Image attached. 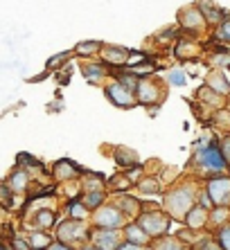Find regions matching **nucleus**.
<instances>
[{"label": "nucleus", "mask_w": 230, "mask_h": 250, "mask_svg": "<svg viewBox=\"0 0 230 250\" xmlns=\"http://www.w3.org/2000/svg\"><path fill=\"white\" fill-rule=\"evenodd\" d=\"M196 185L194 183H181V185H174L169 192L162 198V209H165L169 219H179V221H185V216L192 208L196 205Z\"/></svg>", "instance_id": "f257e3e1"}, {"label": "nucleus", "mask_w": 230, "mask_h": 250, "mask_svg": "<svg viewBox=\"0 0 230 250\" xmlns=\"http://www.w3.org/2000/svg\"><path fill=\"white\" fill-rule=\"evenodd\" d=\"M194 163L201 171H207V174H224L228 169V163L226 158L221 156V149H219L217 142H203V145L196 146L194 151Z\"/></svg>", "instance_id": "f03ea898"}, {"label": "nucleus", "mask_w": 230, "mask_h": 250, "mask_svg": "<svg viewBox=\"0 0 230 250\" xmlns=\"http://www.w3.org/2000/svg\"><path fill=\"white\" fill-rule=\"evenodd\" d=\"M165 95H167V88L158 77H140V83H138V88H136L138 104L151 108V113H154L156 108L165 102Z\"/></svg>", "instance_id": "7ed1b4c3"}, {"label": "nucleus", "mask_w": 230, "mask_h": 250, "mask_svg": "<svg viewBox=\"0 0 230 250\" xmlns=\"http://www.w3.org/2000/svg\"><path fill=\"white\" fill-rule=\"evenodd\" d=\"M136 223L149 234L151 241H158V239L167 237L172 219H169V214H167L165 209H161V212H151V214H140L136 219Z\"/></svg>", "instance_id": "20e7f679"}, {"label": "nucleus", "mask_w": 230, "mask_h": 250, "mask_svg": "<svg viewBox=\"0 0 230 250\" xmlns=\"http://www.w3.org/2000/svg\"><path fill=\"white\" fill-rule=\"evenodd\" d=\"M92 223L99 230H124L127 216L122 214V209L117 205H102L99 209L92 212Z\"/></svg>", "instance_id": "39448f33"}, {"label": "nucleus", "mask_w": 230, "mask_h": 250, "mask_svg": "<svg viewBox=\"0 0 230 250\" xmlns=\"http://www.w3.org/2000/svg\"><path fill=\"white\" fill-rule=\"evenodd\" d=\"M203 192L210 196L214 208H230V176H210Z\"/></svg>", "instance_id": "423d86ee"}, {"label": "nucleus", "mask_w": 230, "mask_h": 250, "mask_svg": "<svg viewBox=\"0 0 230 250\" xmlns=\"http://www.w3.org/2000/svg\"><path fill=\"white\" fill-rule=\"evenodd\" d=\"M179 27L192 39V36L203 34L207 29V23H206V18H203L201 9L196 5H192V7H185V9L179 12Z\"/></svg>", "instance_id": "0eeeda50"}, {"label": "nucleus", "mask_w": 230, "mask_h": 250, "mask_svg": "<svg viewBox=\"0 0 230 250\" xmlns=\"http://www.w3.org/2000/svg\"><path fill=\"white\" fill-rule=\"evenodd\" d=\"M57 237L61 244L70 246L75 244V241H84V239H91V230L86 228V221H64L61 226L57 228Z\"/></svg>", "instance_id": "6e6552de"}, {"label": "nucleus", "mask_w": 230, "mask_h": 250, "mask_svg": "<svg viewBox=\"0 0 230 250\" xmlns=\"http://www.w3.org/2000/svg\"><path fill=\"white\" fill-rule=\"evenodd\" d=\"M106 97H109L115 106H120V108H133V106L138 104L136 93H131L129 88H124L117 79H111V82L106 83Z\"/></svg>", "instance_id": "1a4fd4ad"}, {"label": "nucleus", "mask_w": 230, "mask_h": 250, "mask_svg": "<svg viewBox=\"0 0 230 250\" xmlns=\"http://www.w3.org/2000/svg\"><path fill=\"white\" fill-rule=\"evenodd\" d=\"M99 57H102V63L109 65V68L127 70L129 59H131V50H129V47H122V45H104Z\"/></svg>", "instance_id": "9d476101"}, {"label": "nucleus", "mask_w": 230, "mask_h": 250, "mask_svg": "<svg viewBox=\"0 0 230 250\" xmlns=\"http://www.w3.org/2000/svg\"><path fill=\"white\" fill-rule=\"evenodd\" d=\"M91 241L97 250H117L122 244V230H91Z\"/></svg>", "instance_id": "9b49d317"}, {"label": "nucleus", "mask_w": 230, "mask_h": 250, "mask_svg": "<svg viewBox=\"0 0 230 250\" xmlns=\"http://www.w3.org/2000/svg\"><path fill=\"white\" fill-rule=\"evenodd\" d=\"M185 226H187V230L190 232H201V230H206L207 226H210V209H206L203 205L196 203L194 208L187 212V216H185Z\"/></svg>", "instance_id": "f8f14e48"}, {"label": "nucleus", "mask_w": 230, "mask_h": 250, "mask_svg": "<svg viewBox=\"0 0 230 250\" xmlns=\"http://www.w3.org/2000/svg\"><path fill=\"white\" fill-rule=\"evenodd\" d=\"M109 65H104L102 61H84L81 63V75L86 77V82L92 86H99L104 83V79L109 77Z\"/></svg>", "instance_id": "ddd939ff"}, {"label": "nucleus", "mask_w": 230, "mask_h": 250, "mask_svg": "<svg viewBox=\"0 0 230 250\" xmlns=\"http://www.w3.org/2000/svg\"><path fill=\"white\" fill-rule=\"evenodd\" d=\"M206 86L210 90H214L217 95H221V97H226V99L230 97V82H228V77L224 75V70H219V68L210 70L206 75Z\"/></svg>", "instance_id": "4468645a"}, {"label": "nucleus", "mask_w": 230, "mask_h": 250, "mask_svg": "<svg viewBox=\"0 0 230 250\" xmlns=\"http://www.w3.org/2000/svg\"><path fill=\"white\" fill-rule=\"evenodd\" d=\"M201 50H203V47L199 45L194 39H190V36L179 39V41H176V45H174V54H176V59H179V61H192V59H196L199 54H201Z\"/></svg>", "instance_id": "2eb2a0df"}, {"label": "nucleus", "mask_w": 230, "mask_h": 250, "mask_svg": "<svg viewBox=\"0 0 230 250\" xmlns=\"http://www.w3.org/2000/svg\"><path fill=\"white\" fill-rule=\"evenodd\" d=\"M196 99H199V104H203V106H207V108H212L214 113L217 111H221V108H226L228 106V99L226 97H221V95H217L214 90H210V88L203 83L199 90H196Z\"/></svg>", "instance_id": "dca6fc26"}, {"label": "nucleus", "mask_w": 230, "mask_h": 250, "mask_svg": "<svg viewBox=\"0 0 230 250\" xmlns=\"http://www.w3.org/2000/svg\"><path fill=\"white\" fill-rule=\"evenodd\" d=\"M115 205L122 209V214L127 216V219H138L142 214V201L136 196H129V194H120Z\"/></svg>", "instance_id": "f3484780"}, {"label": "nucleus", "mask_w": 230, "mask_h": 250, "mask_svg": "<svg viewBox=\"0 0 230 250\" xmlns=\"http://www.w3.org/2000/svg\"><path fill=\"white\" fill-rule=\"evenodd\" d=\"M122 237H124V241H129V244L142 246V248L151 246L149 234L144 232V230H142V228H140L136 221H131V223H127V226H124V230H122Z\"/></svg>", "instance_id": "a211bd4d"}, {"label": "nucleus", "mask_w": 230, "mask_h": 250, "mask_svg": "<svg viewBox=\"0 0 230 250\" xmlns=\"http://www.w3.org/2000/svg\"><path fill=\"white\" fill-rule=\"evenodd\" d=\"M199 9H201V14H203V18H206V23H207V27H219V25L224 23L226 18V12L221 9V7H217V5H210V2H199Z\"/></svg>", "instance_id": "6ab92c4d"}, {"label": "nucleus", "mask_w": 230, "mask_h": 250, "mask_svg": "<svg viewBox=\"0 0 230 250\" xmlns=\"http://www.w3.org/2000/svg\"><path fill=\"white\" fill-rule=\"evenodd\" d=\"M113 158H115V163L120 165V167H124L127 171L140 165L138 153L133 151V149H129V146H115V149H113Z\"/></svg>", "instance_id": "aec40b11"}, {"label": "nucleus", "mask_w": 230, "mask_h": 250, "mask_svg": "<svg viewBox=\"0 0 230 250\" xmlns=\"http://www.w3.org/2000/svg\"><path fill=\"white\" fill-rule=\"evenodd\" d=\"M81 176L79 167H77L75 163H70V160H59L57 165H54V178L61 183L66 181H77Z\"/></svg>", "instance_id": "412c9836"}, {"label": "nucleus", "mask_w": 230, "mask_h": 250, "mask_svg": "<svg viewBox=\"0 0 230 250\" xmlns=\"http://www.w3.org/2000/svg\"><path fill=\"white\" fill-rule=\"evenodd\" d=\"M151 248H154V250H190V246L185 244V241H181L179 237L167 234V237L154 241V244H151Z\"/></svg>", "instance_id": "4be33fe9"}, {"label": "nucleus", "mask_w": 230, "mask_h": 250, "mask_svg": "<svg viewBox=\"0 0 230 250\" xmlns=\"http://www.w3.org/2000/svg\"><path fill=\"white\" fill-rule=\"evenodd\" d=\"M140 189L142 194H149V196H156V194H161L162 192V183H161V178L158 176H154V174H149V176H144L142 181L136 185Z\"/></svg>", "instance_id": "5701e85b"}, {"label": "nucleus", "mask_w": 230, "mask_h": 250, "mask_svg": "<svg viewBox=\"0 0 230 250\" xmlns=\"http://www.w3.org/2000/svg\"><path fill=\"white\" fill-rule=\"evenodd\" d=\"M81 185H84V194L91 192H106V181L102 178V174H88L81 178Z\"/></svg>", "instance_id": "b1692460"}, {"label": "nucleus", "mask_w": 230, "mask_h": 250, "mask_svg": "<svg viewBox=\"0 0 230 250\" xmlns=\"http://www.w3.org/2000/svg\"><path fill=\"white\" fill-rule=\"evenodd\" d=\"M102 47H104V43H99V41H81V43H77L75 54L77 57H95V54L102 52Z\"/></svg>", "instance_id": "393cba45"}, {"label": "nucleus", "mask_w": 230, "mask_h": 250, "mask_svg": "<svg viewBox=\"0 0 230 250\" xmlns=\"http://www.w3.org/2000/svg\"><path fill=\"white\" fill-rule=\"evenodd\" d=\"M230 223V208H214L210 209V226L212 228H224Z\"/></svg>", "instance_id": "a878e982"}, {"label": "nucleus", "mask_w": 230, "mask_h": 250, "mask_svg": "<svg viewBox=\"0 0 230 250\" xmlns=\"http://www.w3.org/2000/svg\"><path fill=\"white\" fill-rule=\"evenodd\" d=\"M129 187H133V183L129 181L127 174H115L113 178L106 181V189H111V192H127Z\"/></svg>", "instance_id": "bb28decb"}, {"label": "nucleus", "mask_w": 230, "mask_h": 250, "mask_svg": "<svg viewBox=\"0 0 230 250\" xmlns=\"http://www.w3.org/2000/svg\"><path fill=\"white\" fill-rule=\"evenodd\" d=\"M165 82L169 83V86H185V83H187V72H185V68H181V65L169 68L165 75Z\"/></svg>", "instance_id": "cd10ccee"}, {"label": "nucleus", "mask_w": 230, "mask_h": 250, "mask_svg": "<svg viewBox=\"0 0 230 250\" xmlns=\"http://www.w3.org/2000/svg\"><path fill=\"white\" fill-rule=\"evenodd\" d=\"M68 212H70V219H72V221H86L88 214H91V209L81 203V201H72V203L68 205Z\"/></svg>", "instance_id": "c85d7f7f"}, {"label": "nucleus", "mask_w": 230, "mask_h": 250, "mask_svg": "<svg viewBox=\"0 0 230 250\" xmlns=\"http://www.w3.org/2000/svg\"><path fill=\"white\" fill-rule=\"evenodd\" d=\"M212 120H214V126L224 131V135H230V108H228V106L214 113Z\"/></svg>", "instance_id": "c756f323"}, {"label": "nucleus", "mask_w": 230, "mask_h": 250, "mask_svg": "<svg viewBox=\"0 0 230 250\" xmlns=\"http://www.w3.org/2000/svg\"><path fill=\"white\" fill-rule=\"evenodd\" d=\"M106 201V192H91V194H84V201L81 203L86 205L88 209H99Z\"/></svg>", "instance_id": "7c9ffc66"}, {"label": "nucleus", "mask_w": 230, "mask_h": 250, "mask_svg": "<svg viewBox=\"0 0 230 250\" xmlns=\"http://www.w3.org/2000/svg\"><path fill=\"white\" fill-rule=\"evenodd\" d=\"M9 187H12V192H23L25 187H27V174H25L23 169H16L9 178Z\"/></svg>", "instance_id": "2f4dec72"}, {"label": "nucleus", "mask_w": 230, "mask_h": 250, "mask_svg": "<svg viewBox=\"0 0 230 250\" xmlns=\"http://www.w3.org/2000/svg\"><path fill=\"white\" fill-rule=\"evenodd\" d=\"M50 246H52V241L46 232H34L29 237V248L32 250H47Z\"/></svg>", "instance_id": "473e14b6"}, {"label": "nucleus", "mask_w": 230, "mask_h": 250, "mask_svg": "<svg viewBox=\"0 0 230 250\" xmlns=\"http://www.w3.org/2000/svg\"><path fill=\"white\" fill-rule=\"evenodd\" d=\"M54 219H57L54 209H39V212H36V226L43 228V230L54 226Z\"/></svg>", "instance_id": "72a5a7b5"}, {"label": "nucleus", "mask_w": 230, "mask_h": 250, "mask_svg": "<svg viewBox=\"0 0 230 250\" xmlns=\"http://www.w3.org/2000/svg\"><path fill=\"white\" fill-rule=\"evenodd\" d=\"M212 36L217 39V41H224V43H230V16L226 18L224 23L219 25L217 29L212 32Z\"/></svg>", "instance_id": "f704fd0d"}, {"label": "nucleus", "mask_w": 230, "mask_h": 250, "mask_svg": "<svg viewBox=\"0 0 230 250\" xmlns=\"http://www.w3.org/2000/svg\"><path fill=\"white\" fill-rule=\"evenodd\" d=\"M214 239L219 241L221 250H230V223L224 226V228H219L217 232H214Z\"/></svg>", "instance_id": "c9c22d12"}, {"label": "nucleus", "mask_w": 230, "mask_h": 250, "mask_svg": "<svg viewBox=\"0 0 230 250\" xmlns=\"http://www.w3.org/2000/svg\"><path fill=\"white\" fill-rule=\"evenodd\" d=\"M199 250H221V246L214 237H206L203 241H199Z\"/></svg>", "instance_id": "e433bc0d"}, {"label": "nucleus", "mask_w": 230, "mask_h": 250, "mask_svg": "<svg viewBox=\"0 0 230 250\" xmlns=\"http://www.w3.org/2000/svg\"><path fill=\"white\" fill-rule=\"evenodd\" d=\"M219 149H221V156L226 158V163H228V167H230V135H224V138H221Z\"/></svg>", "instance_id": "4c0bfd02"}, {"label": "nucleus", "mask_w": 230, "mask_h": 250, "mask_svg": "<svg viewBox=\"0 0 230 250\" xmlns=\"http://www.w3.org/2000/svg\"><path fill=\"white\" fill-rule=\"evenodd\" d=\"M68 57H70V52H61V54H57V57H52L50 61H47V68H50V70L59 68V63H64Z\"/></svg>", "instance_id": "58836bf2"}, {"label": "nucleus", "mask_w": 230, "mask_h": 250, "mask_svg": "<svg viewBox=\"0 0 230 250\" xmlns=\"http://www.w3.org/2000/svg\"><path fill=\"white\" fill-rule=\"evenodd\" d=\"M161 203H149V201H142V214H151V212H161Z\"/></svg>", "instance_id": "ea45409f"}, {"label": "nucleus", "mask_w": 230, "mask_h": 250, "mask_svg": "<svg viewBox=\"0 0 230 250\" xmlns=\"http://www.w3.org/2000/svg\"><path fill=\"white\" fill-rule=\"evenodd\" d=\"M117 250H144V248L142 246H136V244H129V241H122Z\"/></svg>", "instance_id": "a19ab883"}, {"label": "nucleus", "mask_w": 230, "mask_h": 250, "mask_svg": "<svg viewBox=\"0 0 230 250\" xmlns=\"http://www.w3.org/2000/svg\"><path fill=\"white\" fill-rule=\"evenodd\" d=\"M14 246H16V250H32L29 241H23V239H14Z\"/></svg>", "instance_id": "79ce46f5"}, {"label": "nucleus", "mask_w": 230, "mask_h": 250, "mask_svg": "<svg viewBox=\"0 0 230 250\" xmlns=\"http://www.w3.org/2000/svg\"><path fill=\"white\" fill-rule=\"evenodd\" d=\"M47 250H72V248H70V246H66V244H61V241H57V244H52Z\"/></svg>", "instance_id": "37998d69"}, {"label": "nucleus", "mask_w": 230, "mask_h": 250, "mask_svg": "<svg viewBox=\"0 0 230 250\" xmlns=\"http://www.w3.org/2000/svg\"><path fill=\"white\" fill-rule=\"evenodd\" d=\"M81 250H97V248H95V246H84Z\"/></svg>", "instance_id": "c03bdc74"}, {"label": "nucleus", "mask_w": 230, "mask_h": 250, "mask_svg": "<svg viewBox=\"0 0 230 250\" xmlns=\"http://www.w3.org/2000/svg\"><path fill=\"white\" fill-rule=\"evenodd\" d=\"M0 250H5V248H2V246H0Z\"/></svg>", "instance_id": "a18cd8bd"}]
</instances>
